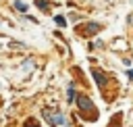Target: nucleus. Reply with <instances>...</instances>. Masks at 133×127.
Returning a JSON list of instances; mask_svg holds the SVG:
<instances>
[{"mask_svg":"<svg viewBox=\"0 0 133 127\" xmlns=\"http://www.w3.org/2000/svg\"><path fill=\"white\" fill-rule=\"evenodd\" d=\"M44 119H46L48 123H52V125H62V123H64V117H62L60 112H50V110H46V112H44Z\"/></svg>","mask_w":133,"mask_h":127,"instance_id":"obj_1","label":"nucleus"},{"mask_svg":"<svg viewBox=\"0 0 133 127\" xmlns=\"http://www.w3.org/2000/svg\"><path fill=\"white\" fill-rule=\"evenodd\" d=\"M77 104H79V108L83 112H94V104H91V100L87 96H79L77 98Z\"/></svg>","mask_w":133,"mask_h":127,"instance_id":"obj_2","label":"nucleus"},{"mask_svg":"<svg viewBox=\"0 0 133 127\" xmlns=\"http://www.w3.org/2000/svg\"><path fill=\"white\" fill-rule=\"evenodd\" d=\"M91 75L96 77V81H98V85H102V83L106 81V75H104L102 71H98V69H94V71H91Z\"/></svg>","mask_w":133,"mask_h":127,"instance_id":"obj_3","label":"nucleus"},{"mask_svg":"<svg viewBox=\"0 0 133 127\" xmlns=\"http://www.w3.org/2000/svg\"><path fill=\"white\" fill-rule=\"evenodd\" d=\"M85 29H87V33H91V35H94V33H98L100 25H98V23H87V27H85Z\"/></svg>","mask_w":133,"mask_h":127,"instance_id":"obj_4","label":"nucleus"},{"mask_svg":"<svg viewBox=\"0 0 133 127\" xmlns=\"http://www.w3.org/2000/svg\"><path fill=\"white\" fill-rule=\"evenodd\" d=\"M54 21H56V25H60V27H64V25H66V19H64V17H60V15H56V17H54Z\"/></svg>","mask_w":133,"mask_h":127,"instance_id":"obj_5","label":"nucleus"},{"mask_svg":"<svg viewBox=\"0 0 133 127\" xmlns=\"http://www.w3.org/2000/svg\"><path fill=\"white\" fill-rule=\"evenodd\" d=\"M15 6H17L21 12H25V10H27V4H25V2H19V0H17V2H15Z\"/></svg>","mask_w":133,"mask_h":127,"instance_id":"obj_6","label":"nucleus"},{"mask_svg":"<svg viewBox=\"0 0 133 127\" xmlns=\"http://www.w3.org/2000/svg\"><path fill=\"white\" fill-rule=\"evenodd\" d=\"M35 4H37L39 8H44V10L48 8V2H46V0H35Z\"/></svg>","mask_w":133,"mask_h":127,"instance_id":"obj_7","label":"nucleus"},{"mask_svg":"<svg viewBox=\"0 0 133 127\" xmlns=\"http://www.w3.org/2000/svg\"><path fill=\"white\" fill-rule=\"evenodd\" d=\"M73 96H75V92H73V85H69V98H66V100H69V102H73Z\"/></svg>","mask_w":133,"mask_h":127,"instance_id":"obj_8","label":"nucleus"},{"mask_svg":"<svg viewBox=\"0 0 133 127\" xmlns=\"http://www.w3.org/2000/svg\"><path fill=\"white\" fill-rule=\"evenodd\" d=\"M25 127H37V123H35V121H31V119H29V121H27V123H25Z\"/></svg>","mask_w":133,"mask_h":127,"instance_id":"obj_9","label":"nucleus"}]
</instances>
